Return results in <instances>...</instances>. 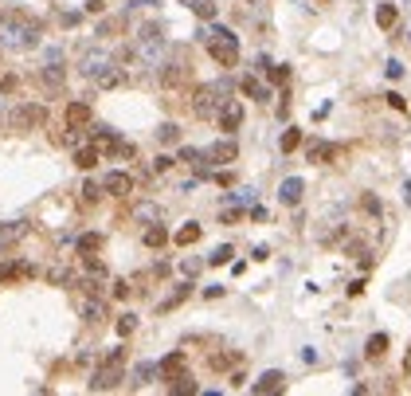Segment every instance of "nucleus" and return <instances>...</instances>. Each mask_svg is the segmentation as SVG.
<instances>
[{"label": "nucleus", "mask_w": 411, "mask_h": 396, "mask_svg": "<svg viewBox=\"0 0 411 396\" xmlns=\"http://www.w3.org/2000/svg\"><path fill=\"white\" fill-rule=\"evenodd\" d=\"M122 349H110L106 353V361L98 365V373H94V380H91V388L94 392H110V388H117V380H122Z\"/></svg>", "instance_id": "20e7f679"}, {"label": "nucleus", "mask_w": 411, "mask_h": 396, "mask_svg": "<svg viewBox=\"0 0 411 396\" xmlns=\"http://www.w3.org/2000/svg\"><path fill=\"white\" fill-rule=\"evenodd\" d=\"M106 63H110V55H106V51H86V55H83V63H79V71H83L86 79H94L102 67H106Z\"/></svg>", "instance_id": "4468645a"}, {"label": "nucleus", "mask_w": 411, "mask_h": 396, "mask_svg": "<svg viewBox=\"0 0 411 396\" xmlns=\"http://www.w3.org/2000/svg\"><path fill=\"white\" fill-rule=\"evenodd\" d=\"M168 232L161 228V224H153V228H145V247H165Z\"/></svg>", "instance_id": "393cba45"}, {"label": "nucleus", "mask_w": 411, "mask_h": 396, "mask_svg": "<svg viewBox=\"0 0 411 396\" xmlns=\"http://www.w3.org/2000/svg\"><path fill=\"white\" fill-rule=\"evenodd\" d=\"M196 239H200V224H185V228L176 232V244H180V247L196 244Z\"/></svg>", "instance_id": "a878e982"}, {"label": "nucleus", "mask_w": 411, "mask_h": 396, "mask_svg": "<svg viewBox=\"0 0 411 396\" xmlns=\"http://www.w3.org/2000/svg\"><path fill=\"white\" fill-rule=\"evenodd\" d=\"M32 267L28 263H0V283H16V278H28Z\"/></svg>", "instance_id": "dca6fc26"}, {"label": "nucleus", "mask_w": 411, "mask_h": 396, "mask_svg": "<svg viewBox=\"0 0 411 396\" xmlns=\"http://www.w3.org/2000/svg\"><path fill=\"white\" fill-rule=\"evenodd\" d=\"M270 83H286V79H290V67H282V63H270Z\"/></svg>", "instance_id": "f704fd0d"}, {"label": "nucleus", "mask_w": 411, "mask_h": 396, "mask_svg": "<svg viewBox=\"0 0 411 396\" xmlns=\"http://www.w3.org/2000/svg\"><path fill=\"white\" fill-rule=\"evenodd\" d=\"M83 318L86 322H102V318H106V302H98V298H86V302H83Z\"/></svg>", "instance_id": "412c9836"}, {"label": "nucleus", "mask_w": 411, "mask_h": 396, "mask_svg": "<svg viewBox=\"0 0 411 396\" xmlns=\"http://www.w3.org/2000/svg\"><path fill=\"white\" fill-rule=\"evenodd\" d=\"M180 79H185V67H180V63H173V67L161 71V83H165V86H176Z\"/></svg>", "instance_id": "c756f323"}, {"label": "nucleus", "mask_w": 411, "mask_h": 396, "mask_svg": "<svg viewBox=\"0 0 411 396\" xmlns=\"http://www.w3.org/2000/svg\"><path fill=\"white\" fill-rule=\"evenodd\" d=\"M231 98V79H219V83H208V86H196L192 94V114L196 118H212L224 102Z\"/></svg>", "instance_id": "f257e3e1"}, {"label": "nucleus", "mask_w": 411, "mask_h": 396, "mask_svg": "<svg viewBox=\"0 0 411 396\" xmlns=\"http://www.w3.org/2000/svg\"><path fill=\"white\" fill-rule=\"evenodd\" d=\"M153 373H157V369H153V365H137V369H134V385H149V377H153Z\"/></svg>", "instance_id": "72a5a7b5"}, {"label": "nucleus", "mask_w": 411, "mask_h": 396, "mask_svg": "<svg viewBox=\"0 0 411 396\" xmlns=\"http://www.w3.org/2000/svg\"><path fill=\"white\" fill-rule=\"evenodd\" d=\"M278 145H282V153H294V149H298V145H302V130H286V134H282V142H278Z\"/></svg>", "instance_id": "bb28decb"}, {"label": "nucleus", "mask_w": 411, "mask_h": 396, "mask_svg": "<svg viewBox=\"0 0 411 396\" xmlns=\"http://www.w3.org/2000/svg\"><path fill=\"white\" fill-rule=\"evenodd\" d=\"M188 290H192V287H188V283H185V287H176L173 295H168L165 302H161V310H173V306H180V302H185V298H188Z\"/></svg>", "instance_id": "7c9ffc66"}, {"label": "nucleus", "mask_w": 411, "mask_h": 396, "mask_svg": "<svg viewBox=\"0 0 411 396\" xmlns=\"http://www.w3.org/2000/svg\"><path fill=\"white\" fill-rule=\"evenodd\" d=\"M161 373H165V380L180 377V373H185V353H168L165 361H161Z\"/></svg>", "instance_id": "a211bd4d"}, {"label": "nucleus", "mask_w": 411, "mask_h": 396, "mask_svg": "<svg viewBox=\"0 0 411 396\" xmlns=\"http://www.w3.org/2000/svg\"><path fill=\"white\" fill-rule=\"evenodd\" d=\"M94 83H98L102 91H114V86H122V83H126V71H122V67H114V63H106V67H102L98 75H94Z\"/></svg>", "instance_id": "f8f14e48"}, {"label": "nucleus", "mask_w": 411, "mask_h": 396, "mask_svg": "<svg viewBox=\"0 0 411 396\" xmlns=\"http://www.w3.org/2000/svg\"><path fill=\"white\" fill-rule=\"evenodd\" d=\"M43 83H47L51 91H59V86H63V67H59V63H47V67H43Z\"/></svg>", "instance_id": "4be33fe9"}, {"label": "nucleus", "mask_w": 411, "mask_h": 396, "mask_svg": "<svg viewBox=\"0 0 411 396\" xmlns=\"http://www.w3.org/2000/svg\"><path fill=\"white\" fill-rule=\"evenodd\" d=\"M219 126H224L227 134L243 126V106H239V102H235V98H227L224 106H219Z\"/></svg>", "instance_id": "1a4fd4ad"}, {"label": "nucleus", "mask_w": 411, "mask_h": 396, "mask_svg": "<svg viewBox=\"0 0 411 396\" xmlns=\"http://www.w3.org/2000/svg\"><path fill=\"white\" fill-rule=\"evenodd\" d=\"M129 188H134V177H129V173H106V177H102V193H110V196H126Z\"/></svg>", "instance_id": "6e6552de"}, {"label": "nucleus", "mask_w": 411, "mask_h": 396, "mask_svg": "<svg viewBox=\"0 0 411 396\" xmlns=\"http://www.w3.org/2000/svg\"><path fill=\"white\" fill-rule=\"evenodd\" d=\"M153 169H157V173H165V169H173V157H157V161H153Z\"/></svg>", "instance_id": "a19ab883"}, {"label": "nucleus", "mask_w": 411, "mask_h": 396, "mask_svg": "<svg viewBox=\"0 0 411 396\" xmlns=\"http://www.w3.org/2000/svg\"><path fill=\"white\" fill-rule=\"evenodd\" d=\"M94 251H102V236H98V232L79 236V255H94Z\"/></svg>", "instance_id": "aec40b11"}, {"label": "nucleus", "mask_w": 411, "mask_h": 396, "mask_svg": "<svg viewBox=\"0 0 411 396\" xmlns=\"http://www.w3.org/2000/svg\"><path fill=\"white\" fill-rule=\"evenodd\" d=\"M188 9L204 20H216V0H188Z\"/></svg>", "instance_id": "5701e85b"}, {"label": "nucleus", "mask_w": 411, "mask_h": 396, "mask_svg": "<svg viewBox=\"0 0 411 396\" xmlns=\"http://www.w3.org/2000/svg\"><path fill=\"white\" fill-rule=\"evenodd\" d=\"M204 157H208V161H216V165H227V161H235V157H239V145H235L231 137H224V142L208 145V149H204Z\"/></svg>", "instance_id": "0eeeda50"}, {"label": "nucleus", "mask_w": 411, "mask_h": 396, "mask_svg": "<svg viewBox=\"0 0 411 396\" xmlns=\"http://www.w3.org/2000/svg\"><path fill=\"white\" fill-rule=\"evenodd\" d=\"M137 55H141L145 63H161V55H165V35H161L157 24H145L141 32H137Z\"/></svg>", "instance_id": "423d86ee"}, {"label": "nucleus", "mask_w": 411, "mask_h": 396, "mask_svg": "<svg viewBox=\"0 0 411 396\" xmlns=\"http://www.w3.org/2000/svg\"><path fill=\"white\" fill-rule=\"evenodd\" d=\"M98 196H102V185H94V181H91V185H83V200L86 204H94Z\"/></svg>", "instance_id": "4c0bfd02"}, {"label": "nucleus", "mask_w": 411, "mask_h": 396, "mask_svg": "<svg viewBox=\"0 0 411 396\" xmlns=\"http://www.w3.org/2000/svg\"><path fill=\"white\" fill-rule=\"evenodd\" d=\"M129 295V283H114V298H126Z\"/></svg>", "instance_id": "79ce46f5"}, {"label": "nucleus", "mask_w": 411, "mask_h": 396, "mask_svg": "<svg viewBox=\"0 0 411 396\" xmlns=\"http://www.w3.org/2000/svg\"><path fill=\"white\" fill-rule=\"evenodd\" d=\"M337 153H341V145H333V142H318V145H310V149H306V157H310V165H329Z\"/></svg>", "instance_id": "9b49d317"}, {"label": "nucleus", "mask_w": 411, "mask_h": 396, "mask_svg": "<svg viewBox=\"0 0 411 396\" xmlns=\"http://www.w3.org/2000/svg\"><path fill=\"white\" fill-rule=\"evenodd\" d=\"M91 122V106L86 102H71L67 106V130H83Z\"/></svg>", "instance_id": "2eb2a0df"}, {"label": "nucleus", "mask_w": 411, "mask_h": 396, "mask_svg": "<svg viewBox=\"0 0 411 396\" xmlns=\"http://www.w3.org/2000/svg\"><path fill=\"white\" fill-rule=\"evenodd\" d=\"M35 35H40V28L28 16H20V12H12V16L0 24V43H4V47H32Z\"/></svg>", "instance_id": "f03ea898"}, {"label": "nucleus", "mask_w": 411, "mask_h": 396, "mask_svg": "<svg viewBox=\"0 0 411 396\" xmlns=\"http://www.w3.org/2000/svg\"><path fill=\"white\" fill-rule=\"evenodd\" d=\"M235 361H239L235 353H216L212 357V369H227V365H235Z\"/></svg>", "instance_id": "e433bc0d"}, {"label": "nucleus", "mask_w": 411, "mask_h": 396, "mask_svg": "<svg viewBox=\"0 0 411 396\" xmlns=\"http://www.w3.org/2000/svg\"><path fill=\"white\" fill-rule=\"evenodd\" d=\"M75 165L79 169H94V165H98V149H94V145H79V149H75Z\"/></svg>", "instance_id": "6ab92c4d"}, {"label": "nucleus", "mask_w": 411, "mask_h": 396, "mask_svg": "<svg viewBox=\"0 0 411 396\" xmlns=\"http://www.w3.org/2000/svg\"><path fill=\"white\" fill-rule=\"evenodd\" d=\"M384 353H388V334H372L369 346H364V357H369V361H380Z\"/></svg>", "instance_id": "f3484780"}, {"label": "nucleus", "mask_w": 411, "mask_h": 396, "mask_svg": "<svg viewBox=\"0 0 411 396\" xmlns=\"http://www.w3.org/2000/svg\"><path fill=\"white\" fill-rule=\"evenodd\" d=\"M173 392H180V396L196 392V380L188 377V373H180V377H173Z\"/></svg>", "instance_id": "2f4dec72"}, {"label": "nucleus", "mask_w": 411, "mask_h": 396, "mask_svg": "<svg viewBox=\"0 0 411 396\" xmlns=\"http://www.w3.org/2000/svg\"><path fill=\"white\" fill-rule=\"evenodd\" d=\"M395 16H400V12H395V4H380V9H376V24L380 28H392Z\"/></svg>", "instance_id": "c85d7f7f"}, {"label": "nucleus", "mask_w": 411, "mask_h": 396, "mask_svg": "<svg viewBox=\"0 0 411 396\" xmlns=\"http://www.w3.org/2000/svg\"><path fill=\"white\" fill-rule=\"evenodd\" d=\"M157 142H161V145H173V142H180V126H173V122H165V126L157 130Z\"/></svg>", "instance_id": "cd10ccee"}, {"label": "nucleus", "mask_w": 411, "mask_h": 396, "mask_svg": "<svg viewBox=\"0 0 411 396\" xmlns=\"http://www.w3.org/2000/svg\"><path fill=\"white\" fill-rule=\"evenodd\" d=\"M243 94H247V98H259V102H267V98H270L267 86H262L259 79H243Z\"/></svg>", "instance_id": "b1692460"}, {"label": "nucleus", "mask_w": 411, "mask_h": 396, "mask_svg": "<svg viewBox=\"0 0 411 396\" xmlns=\"http://www.w3.org/2000/svg\"><path fill=\"white\" fill-rule=\"evenodd\" d=\"M134 329H137V318H134V314H122V318H117V334H122V337H129Z\"/></svg>", "instance_id": "473e14b6"}, {"label": "nucleus", "mask_w": 411, "mask_h": 396, "mask_svg": "<svg viewBox=\"0 0 411 396\" xmlns=\"http://www.w3.org/2000/svg\"><path fill=\"white\" fill-rule=\"evenodd\" d=\"M302 193H306L302 177H286L282 188H278V200H282V204H298V200H302Z\"/></svg>", "instance_id": "ddd939ff"}, {"label": "nucleus", "mask_w": 411, "mask_h": 396, "mask_svg": "<svg viewBox=\"0 0 411 396\" xmlns=\"http://www.w3.org/2000/svg\"><path fill=\"white\" fill-rule=\"evenodd\" d=\"M282 385H286V377L278 369H270V373H262L259 380L251 385V392H259V396H270V392H282Z\"/></svg>", "instance_id": "9d476101"}, {"label": "nucleus", "mask_w": 411, "mask_h": 396, "mask_svg": "<svg viewBox=\"0 0 411 396\" xmlns=\"http://www.w3.org/2000/svg\"><path fill=\"white\" fill-rule=\"evenodd\" d=\"M43 122H47V106H43V102H24V106H16L8 114V126L20 130V134H24V130H40Z\"/></svg>", "instance_id": "39448f33"}, {"label": "nucleus", "mask_w": 411, "mask_h": 396, "mask_svg": "<svg viewBox=\"0 0 411 396\" xmlns=\"http://www.w3.org/2000/svg\"><path fill=\"white\" fill-rule=\"evenodd\" d=\"M400 75H403V63L392 60V63H388V79H400Z\"/></svg>", "instance_id": "ea45409f"}, {"label": "nucleus", "mask_w": 411, "mask_h": 396, "mask_svg": "<svg viewBox=\"0 0 411 396\" xmlns=\"http://www.w3.org/2000/svg\"><path fill=\"white\" fill-rule=\"evenodd\" d=\"M231 255H235L231 247H216V251L208 255V263H212V267H219V263H227V259H231Z\"/></svg>", "instance_id": "c9c22d12"}, {"label": "nucleus", "mask_w": 411, "mask_h": 396, "mask_svg": "<svg viewBox=\"0 0 411 396\" xmlns=\"http://www.w3.org/2000/svg\"><path fill=\"white\" fill-rule=\"evenodd\" d=\"M403 40H407V43H411V24H407V35H403Z\"/></svg>", "instance_id": "37998d69"}, {"label": "nucleus", "mask_w": 411, "mask_h": 396, "mask_svg": "<svg viewBox=\"0 0 411 396\" xmlns=\"http://www.w3.org/2000/svg\"><path fill=\"white\" fill-rule=\"evenodd\" d=\"M204 40H208V55L219 67H235V63H239V40H235L227 28H212Z\"/></svg>", "instance_id": "7ed1b4c3"}, {"label": "nucleus", "mask_w": 411, "mask_h": 396, "mask_svg": "<svg viewBox=\"0 0 411 396\" xmlns=\"http://www.w3.org/2000/svg\"><path fill=\"white\" fill-rule=\"evenodd\" d=\"M180 161H188V165H204V153L200 149H185V153H180Z\"/></svg>", "instance_id": "58836bf2"}]
</instances>
